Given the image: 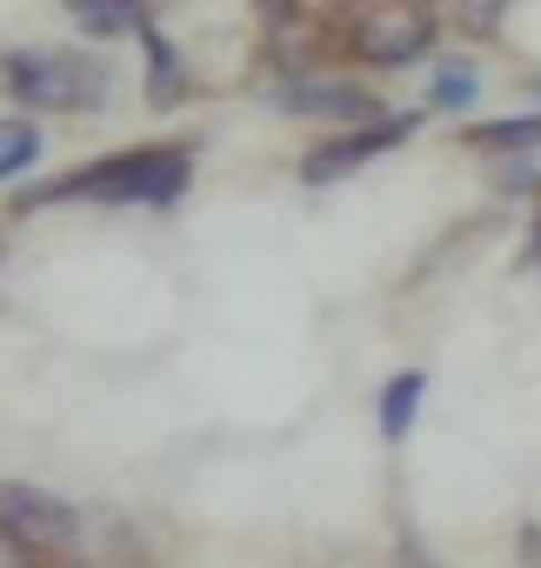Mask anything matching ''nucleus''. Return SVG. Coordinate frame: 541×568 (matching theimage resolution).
Wrapping results in <instances>:
<instances>
[{
    "label": "nucleus",
    "mask_w": 541,
    "mask_h": 568,
    "mask_svg": "<svg viewBox=\"0 0 541 568\" xmlns=\"http://www.w3.org/2000/svg\"><path fill=\"white\" fill-rule=\"evenodd\" d=\"M68 14H74V28H81V34L108 41V34H121V28H134V21H141V0H68Z\"/></svg>",
    "instance_id": "10"
},
{
    "label": "nucleus",
    "mask_w": 541,
    "mask_h": 568,
    "mask_svg": "<svg viewBox=\"0 0 541 568\" xmlns=\"http://www.w3.org/2000/svg\"><path fill=\"white\" fill-rule=\"evenodd\" d=\"M261 8V21L275 28V34H288V28H308V14H302V0H254Z\"/></svg>",
    "instance_id": "13"
},
{
    "label": "nucleus",
    "mask_w": 541,
    "mask_h": 568,
    "mask_svg": "<svg viewBox=\"0 0 541 568\" xmlns=\"http://www.w3.org/2000/svg\"><path fill=\"white\" fill-rule=\"evenodd\" d=\"M194 181V161L187 148H127V154H108V161H88L48 187H28L14 207L34 214V207H61V201H94V207H174Z\"/></svg>",
    "instance_id": "1"
},
{
    "label": "nucleus",
    "mask_w": 541,
    "mask_h": 568,
    "mask_svg": "<svg viewBox=\"0 0 541 568\" xmlns=\"http://www.w3.org/2000/svg\"><path fill=\"white\" fill-rule=\"evenodd\" d=\"M435 48V21L421 14V8H388V14H368L361 28H355V54L368 61V68H408V61H421Z\"/></svg>",
    "instance_id": "5"
},
{
    "label": "nucleus",
    "mask_w": 541,
    "mask_h": 568,
    "mask_svg": "<svg viewBox=\"0 0 541 568\" xmlns=\"http://www.w3.org/2000/svg\"><path fill=\"white\" fill-rule=\"evenodd\" d=\"M0 81L8 94L34 114H81V108H108L114 94V68L88 48H21L0 54Z\"/></svg>",
    "instance_id": "2"
},
{
    "label": "nucleus",
    "mask_w": 541,
    "mask_h": 568,
    "mask_svg": "<svg viewBox=\"0 0 541 568\" xmlns=\"http://www.w3.org/2000/svg\"><path fill=\"white\" fill-rule=\"evenodd\" d=\"M474 94H481V74H474L468 61H441V68H435V108L461 114V108H474Z\"/></svg>",
    "instance_id": "12"
},
{
    "label": "nucleus",
    "mask_w": 541,
    "mask_h": 568,
    "mask_svg": "<svg viewBox=\"0 0 541 568\" xmlns=\"http://www.w3.org/2000/svg\"><path fill=\"white\" fill-rule=\"evenodd\" d=\"M0 541L21 548V555H61V548L81 541V508H68L48 488L8 481L0 488Z\"/></svg>",
    "instance_id": "3"
},
{
    "label": "nucleus",
    "mask_w": 541,
    "mask_h": 568,
    "mask_svg": "<svg viewBox=\"0 0 541 568\" xmlns=\"http://www.w3.org/2000/svg\"><path fill=\"white\" fill-rule=\"evenodd\" d=\"M41 161V128L34 121H0V181H14Z\"/></svg>",
    "instance_id": "11"
},
{
    "label": "nucleus",
    "mask_w": 541,
    "mask_h": 568,
    "mask_svg": "<svg viewBox=\"0 0 541 568\" xmlns=\"http://www.w3.org/2000/svg\"><path fill=\"white\" fill-rule=\"evenodd\" d=\"M134 34H141V54H147V101H154V108L187 101V68H181V54L167 48V34H161L147 14L134 21Z\"/></svg>",
    "instance_id": "7"
},
{
    "label": "nucleus",
    "mask_w": 541,
    "mask_h": 568,
    "mask_svg": "<svg viewBox=\"0 0 541 568\" xmlns=\"http://www.w3.org/2000/svg\"><path fill=\"white\" fill-rule=\"evenodd\" d=\"M421 395H428V375H421V368H401V375L381 388V435H388V442H401V435L415 428Z\"/></svg>",
    "instance_id": "8"
},
{
    "label": "nucleus",
    "mask_w": 541,
    "mask_h": 568,
    "mask_svg": "<svg viewBox=\"0 0 541 568\" xmlns=\"http://www.w3.org/2000/svg\"><path fill=\"white\" fill-rule=\"evenodd\" d=\"M415 128H421V114H375V121H361V128H348V134L321 141V148H315V154L302 161V181L328 187V181H341V174H355V168L381 161L388 148L415 141Z\"/></svg>",
    "instance_id": "4"
},
{
    "label": "nucleus",
    "mask_w": 541,
    "mask_h": 568,
    "mask_svg": "<svg viewBox=\"0 0 541 568\" xmlns=\"http://www.w3.org/2000/svg\"><path fill=\"white\" fill-rule=\"evenodd\" d=\"M468 148H481V154H528V148H541V114L481 121V128H468Z\"/></svg>",
    "instance_id": "9"
},
{
    "label": "nucleus",
    "mask_w": 541,
    "mask_h": 568,
    "mask_svg": "<svg viewBox=\"0 0 541 568\" xmlns=\"http://www.w3.org/2000/svg\"><path fill=\"white\" fill-rule=\"evenodd\" d=\"M275 108L282 114H302V121H348V128H361V121L381 114L375 94H361L355 81H288L275 94Z\"/></svg>",
    "instance_id": "6"
},
{
    "label": "nucleus",
    "mask_w": 541,
    "mask_h": 568,
    "mask_svg": "<svg viewBox=\"0 0 541 568\" xmlns=\"http://www.w3.org/2000/svg\"><path fill=\"white\" fill-rule=\"evenodd\" d=\"M455 8H461V21H468V28H494L508 0H455Z\"/></svg>",
    "instance_id": "14"
},
{
    "label": "nucleus",
    "mask_w": 541,
    "mask_h": 568,
    "mask_svg": "<svg viewBox=\"0 0 541 568\" xmlns=\"http://www.w3.org/2000/svg\"><path fill=\"white\" fill-rule=\"evenodd\" d=\"M528 247H534V267H541V214H534V234H528Z\"/></svg>",
    "instance_id": "15"
}]
</instances>
